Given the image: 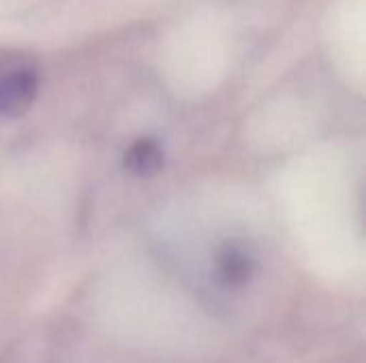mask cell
Wrapping results in <instances>:
<instances>
[{
  "label": "cell",
  "instance_id": "cell-2",
  "mask_svg": "<svg viewBox=\"0 0 366 363\" xmlns=\"http://www.w3.org/2000/svg\"><path fill=\"white\" fill-rule=\"evenodd\" d=\"M255 274V259L240 244H225L217 257V276L227 289H242Z\"/></svg>",
  "mask_w": 366,
  "mask_h": 363
},
{
  "label": "cell",
  "instance_id": "cell-1",
  "mask_svg": "<svg viewBox=\"0 0 366 363\" xmlns=\"http://www.w3.org/2000/svg\"><path fill=\"white\" fill-rule=\"evenodd\" d=\"M39 90V77L32 68H15L0 75V118H15L28 111Z\"/></svg>",
  "mask_w": 366,
  "mask_h": 363
},
{
  "label": "cell",
  "instance_id": "cell-3",
  "mask_svg": "<svg viewBox=\"0 0 366 363\" xmlns=\"http://www.w3.org/2000/svg\"><path fill=\"white\" fill-rule=\"evenodd\" d=\"M124 167L133 175H154L163 167V150L154 139H137L124 154Z\"/></svg>",
  "mask_w": 366,
  "mask_h": 363
}]
</instances>
